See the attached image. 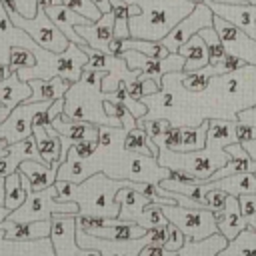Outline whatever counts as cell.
<instances>
[{
	"label": "cell",
	"instance_id": "3957f363",
	"mask_svg": "<svg viewBox=\"0 0 256 256\" xmlns=\"http://www.w3.org/2000/svg\"><path fill=\"white\" fill-rule=\"evenodd\" d=\"M32 54L36 56V64L30 68H20L16 74L20 80L28 82L32 78H52V76H62L68 82H78L82 76V68L88 62V54L74 42L68 44L64 52H50L46 48H40L38 44H32Z\"/></svg>",
	"mask_w": 256,
	"mask_h": 256
},
{
	"label": "cell",
	"instance_id": "5b68a950",
	"mask_svg": "<svg viewBox=\"0 0 256 256\" xmlns=\"http://www.w3.org/2000/svg\"><path fill=\"white\" fill-rule=\"evenodd\" d=\"M6 16L10 18V22L20 28L22 32H26L30 36V40L34 44H38L40 48H46L50 52H64L70 44V40L64 36V32L50 20V16L44 12L42 6H36V16L34 18H26L24 14L16 12H6Z\"/></svg>",
	"mask_w": 256,
	"mask_h": 256
},
{
	"label": "cell",
	"instance_id": "ab89813d",
	"mask_svg": "<svg viewBox=\"0 0 256 256\" xmlns=\"http://www.w3.org/2000/svg\"><path fill=\"white\" fill-rule=\"evenodd\" d=\"M238 204H240V212H242L244 220L248 216L256 214V194H240L238 196Z\"/></svg>",
	"mask_w": 256,
	"mask_h": 256
},
{
	"label": "cell",
	"instance_id": "60d3db41",
	"mask_svg": "<svg viewBox=\"0 0 256 256\" xmlns=\"http://www.w3.org/2000/svg\"><path fill=\"white\" fill-rule=\"evenodd\" d=\"M236 122L256 128V106H246V108L238 110L236 112Z\"/></svg>",
	"mask_w": 256,
	"mask_h": 256
},
{
	"label": "cell",
	"instance_id": "f907efd6",
	"mask_svg": "<svg viewBox=\"0 0 256 256\" xmlns=\"http://www.w3.org/2000/svg\"><path fill=\"white\" fill-rule=\"evenodd\" d=\"M0 204H4V176H0Z\"/></svg>",
	"mask_w": 256,
	"mask_h": 256
},
{
	"label": "cell",
	"instance_id": "db71d44e",
	"mask_svg": "<svg viewBox=\"0 0 256 256\" xmlns=\"http://www.w3.org/2000/svg\"><path fill=\"white\" fill-rule=\"evenodd\" d=\"M192 2H202V0H192Z\"/></svg>",
	"mask_w": 256,
	"mask_h": 256
},
{
	"label": "cell",
	"instance_id": "816d5d0a",
	"mask_svg": "<svg viewBox=\"0 0 256 256\" xmlns=\"http://www.w3.org/2000/svg\"><path fill=\"white\" fill-rule=\"evenodd\" d=\"M214 2H222V4H244V0H214Z\"/></svg>",
	"mask_w": 256,
	"mask_h": 256
},
{
	"label": "cell",
	"instance_id": "9a60e30c",
	"mask_svg": "<svg viewBox=\"0 0 256 256\" xmlns=\"http://www.w3.org/2000/svg\"><path fill=\"white\" fill-rule=\"evenodd\" d=\"M216 224H218V232L230 242L234 240L242 230L248 228L242 212H240V204H238V196H226L224 208L216 212Z\"/></svg>",
	"mask_w": 256,
	"mask_h": 256
},
{
	"label": "cell",
	"instance_id": "f35d334b",
	"mask_svg": "<svg viewBox=\"0 0 256 256\" xmlns=\"http://www.w3.org/2000/svg\"><path fill=\"white\" fill-rule=\"evenodd\" d=\"M82 160H88L94 152H96V148H98V140H82V142H72V146H70Z\"/></svg>",
	"mask_w": 256,
	"mask_h": 256
},
{
	"label": "cell",
	"instance_id": "9c48e42d",
	"mask_svg": "<svg viewBox=\"0 0 256 256\" xmlns=\"http://www.w3.org/2000/svg\"><path fill=\"white\" fill-rule=\"evenodd\" d=\"M50 104H52V102H48V100H42V102L26 100V102L18 104V106L12 108L10 114L0 122V136H2L8 144L20 142V140L32 136V118H34V114H36L40 108H46V106H50Z\"/></svg>",
	"mask_w": 256,
	"mask_h": 256
},
{
	"label": "cell",
	"instance_id": "ac0fdd59",
	"mask_svg": "<svg viewBox=\"0 0 256 256\" xmlns=\"http://www.w3.org/2000/svg\"><path fill=\"white\" fill-rule=\"evenodd\" d=\"M60 164H62L60 160H54L50 166L44 162H36V160H22L18 170L28 178L32 190H44L56 182Z\"/></svg>",
	"mask_w": 256,
	"mask_h": 256
},
{
	"label": "cell",
	"instance_id": "d6986e66",
	"mask_svg": "<svg viewBox=\"0 0 256 256\" xmlns=\"http://www.w3.org/2000/svg\"><path fill=\"white\" fill-rule=\"evenodd\" d=\"M0 256H54V248L50 238L28 242L4 240V230L0 228Z\"/></svg>",
	"mask_w": 256,
	"mask_h": 256
},
{
	"label": "cell",
	"instance_id": "b9f144b4",
	"mask_svg": "<svg viewBox=\"0 0 256 256\" xmlns=\"http://www.w3.org/2000/svg\"><path fill=\"white\" fill-rule=\"evenodd\" d=\"M126 38H118V36H114L112 40H110V44H108V54L110 56H116V58H122L124 56V52H126Z\"/></svg>",
	"mask_w": 256,
	"mask_h": 256
},
{
	"label": "cell",
	"instance_id": "f5cc1de1",
	"mask_svg": "<svg viewBox=\"0 0 256 256\" xmlns=\"http://www.w3.org/2000/svg\"><path fill=\"white\" fill-rule=\"evenodd\" d=\"M244 4H252V6H256V0H244Z\"/></svg>",
	"mask_w": 256,
	"mask_h": 256
},
{
	"label": "cell",
	"instance_id": "5bb4252c",
	"mask_svg": "<svg viewBox=\"0 0 256 256\" xmlns=\"http://www.w3.org/2000/svg\"><path fill=\"white\" fill-rule=\"evenodd\" d=\"M0 228L4 230V240L28 242V240L50 238V220L14 222V220H10V218H4V220L0 222Z\"/></svg>",
	"mask_w": 256,
	"mask_h": 256
},
{
	"label": "cell",
	"instance_id": "4fadbf2b",
	"mask_svg": "<svg viewBox=\"0 0 256 256\" xmlns=\"http://www.w3.org/2000/svg\"><path fill=\"white\" fill-rule=\"evenodd\" d=\"M38 6L44 8V12L50 16V20L64 32V36H66L70 42H74V44H78V46H84V44H86L84 38L76 34L74 26H76V24H88V22H90L88 18L80 16L78 12L70 10V8L64 6V4H38Z\"/></svg>",
	"mask_w": 256,
	"mask_h": 256
},
{
	"label": "cell",
	"instance_id": "e0dca14e",
	"mask_svg": "<svg viewBox=\"0 0 256 256\" xmlns=\"http://www.w3.org/2000/svg\"><path fill=\"white\" fill-rule=\"evenodd\" d=\"M92 236L98 238H108V240H132L140 238L146 234V228H142L136 222L130 220H120V218H104V226H96L90 230H84Z\"/></svg>",
	"mask_w": 256,
	"mask_h": 256
},
{
	"label": "cell",
	"instance_id": "f6af8a7d",
	"mask_svg": "<svg viewBox=\"0 0 256 256\" xmlns=\"http://www.w3.org/2000/svg\"><path fill=\"white\" fill-rule=\"evenodd\" d=\"M96 6H98V10L104 14V12H110V0H92Z\"/></svg>",
	"mask_w": 256,
	"mask_h": 256
},
{
	"label": "cell",
	"instance_id": "c3c4849f",
	"mask_svg": "<svg viewBox=\"0 0 256 256\" xmlns=\"http://www.w3.org/2000/svg\"><path fill=\"white\" fill-rule=\"evenodd\" d=\"M8 214H10V210H8L4 204H0V222H2L4 218H8Z\"/></svg>",
	"mask_w": 256,
	"mask_h": 256
},
{
	"label": "cell",
	"instance_id": "1f68e13d",
	"mask_svg": "<svg viewBox=\"0 0 256 256\" xmlns=\"http://www.w3.org/2000/svg\"><path fill=\"white\" fill-rule=\"evenodd\" d=\"M26 198V188L22 184V172L14 170L12 174L4 176V206L12 212L16 210Z\"/></svg>",
	"mask_w": 256,
	"mask_h": 256
},
{
	"label": "cell",
	"instance_id": "30bf717a",
	"mask_svg": "<svg viewBox=\"0 0 256 256\" xmlns=\"http://www.w3.org/2000/svg\"><path fill=\"white\" fill-rule=\"evenodd\" d=\"M212 26L218 32L226 52L242 58L248 66H256V40L252 36H248L244 30H240L238 26L230 24L228 20H224L216 14L212 20Z\"/></svg>",
	"mask_w": 256,
	"mask_h": 256
},
{
	"label": "cell",
	"instance_id": "7c38bea8",
	"mask_svg": "<svg viewBox=\"0 0 256 256\" xmlns=\"http://www.w3.org/2000/svg\"><path fill=\"white\" fill-rule=\"evenodd\" d=\"M76 34L84 38V42L104 54H108V44L114 38V14L104 12L96 22L88 24H76L74 26Z\"/></svg>",
	"mask_w": 256,
	"mask_h": 256
},
{
	"label": "cell",
	"instance_id": "4316f807",
	"mask_svg": "<svg viewBox=\"0 0 256 256\" xmlns=\"http://www.w3.org/2000/svg\"><path fill=\"white\" fill-rule=\"evenodd\" d=\"M226 246H228V240L220 232H216L204 240L186 238L176 256H218V252L224 250Z\"/></svg>",
	"mask_w": 256,
	"mask_h": 256
},
{
	"label": "cell",
	"instance_id": "ee69618b",
	"mask_svg": "<svg viewBox=\"0 0 256 256\" xmlns=\"http://www.w3.org/2000/svg\"><path fill=\"white\" fill-rule=\"evenodd\" d=\"M242 146H244V150L248 152V156H250L252 160H256V138H254V140H244Z\"/></svg>",
	"mask_w": 256,
	"mask_h": 256
},
{
	"label": "cell",
	"instance_id": "603a6c76",
	"mask_svg": "<svg viewBox=\"0 0 256 256\" xmlns=\"http://www.w3.org/2000/svg\"><path fill=\"white\" fill-rule=\"evenodd\" d=\"M52 128L60 134L66 136L72 142H82V140H98V126L92 122H82V120H64L62 116H56L52 122Z\"/></svg>",
	"mask_w": 256,
	"mask_h": 256
},
{
	"label": "cell",
	"instance_id": "836d02e7",
	"mask_svg": "<svg viewBox=\"0 0 256 256\" xmlns=\"http://www.w3.org/2000/svg\"><path fill=\"white\" fill-rule=\"evenodd\" d=\"M198 34H200V38L204 40V44H206V48H208V58H210V64L214 66L216 62H220V60L224 58L226 48H224V44H222V40H220L218 32L214 30V26L202 28Z\"/></svg>",
	"mask_w": 256,
	"mask_h": 256
},
{
	"label": "cell",
	"instance_id": "484cf974",
	"mask_svg": "<svg viewBox=\"0 0 256 256\" xmlns=\"http://www.w3.org/2000/svg\"><path fill=\"white\" fill-rule=\"evenodd\" d=\"M208 188H220L230 196H240V194H256V172H242V174H232L224 176L212 182H206Z\"/></svg>",
	"mask_w": 256,
	"mask_h": 256
},
{
	"label": "cell",
	"instance_id": "7dc6e473",
	"mask_svg": "<svg viewBox=\"0 0 256 256\" xmlns=\"http://www.w3.org/2000/svg\"><path fill=\"white\" fill-rule=\"evenodd\" d=\"M246 224H248L250 230L256 232V214H254V216H248V218H246Z\"/></svg>",
	"mask_w": 256,
	"mask_h": 256
},
{
	"label": "cell",
	"instance_id": "ba28073f",
	"mask_svg": "<svg viewBox=\"0 0 256 256\" xmlns=\"http://www.w3.org/2000/svg\"><path fill=\"white\" fill-rule=\"evenodd\" d=\"M212 20H214V12L210 10V6L206 2H198L194 6V10L184 16L160 42L168 48V52H178V48L190 38L194 36L196 32H200L202 28H208L212 26Z\"/></svg>",
	"mask_w": 256,
	"mask_h": 256
},
{
	"label": "cell",
	"instance_id": "cb8c5ba5",
	"mask_svg": "<svg viewBox=\"0 0 256 256\" xmlns=\"http://www.w3.org/2000/svg\"><path fill=\"white\" fill-rule=\"evenodd\" d=\"M114 200H116L118 206H120L118 218H120V220H130V222H134L136 216L140 214V210H142L148 202H152L146 194H142V192H138L136 188H130V186H122V188L116 192Z\"/></svg>",
	"mask_w": 256,
	"mask_h": 256
},
{
	"label": "cell",
	"instance_id": "7402d4cb",
	"mask_svg": "<svg viewBox=\"0 0 256 256\" xmlns=\"http://www.w3.org/2000/svg\"><path fill=\"white\" fill-rule=\"evenodd\" d=\"M32 96V88L28 82L20 80L16 72H10L2 82H0V106L6 108H16L18 104L26 102Z\"/></svg>",
	"mask_w": 256,
	"mask_h": 256
},
{
	"label": "cell",
	"instance_id": "7a4b0ae2",
	"mask_svg": "<svg viewBox=\"0 0 256 256\" xmlns=\"http://www.w3.org/2000/svg\"><path fill=\"white\" fill-rule=\"evenodd\" d=\"M138 4L140 14L130 16V38L138 40H162L184 16H188L198 2L192 0H124Z\"/></svg>",
	"mask_w": 256,
	"mask_h": 256
},
{
	"label": "cell",
	"instance_id": "f546056e",
	"mask_svg": "<svg viewBox=\"0 0 256 256\" xmlns=\"http://www.w3.org/2000/svg\"><path fill=\"white\" fill-rule=\"evenodd\" d=\"M206 134H208V118H204L196 126H182L180 144H178V150L176 152H194V150L204 148Z\"/></svg>",
	"mask_w": 256,
	"mask_h": 256
},
{
	"label": "cell",
	"instance_id": "52a82bcc",
	"mask_svg": "<svg viewBox=\"0 0 256 256\" xmlns=\"http://www.w3.org/2000/svg\"><path fill=\"white\" fill-rule=\"evenodd\" d=\"M50 242L54 256H102L94 248H82L76 242V214L50 216Z\"/></svg>",
	"mask_w": 256,
	"mask_h": 256
},
{
	"label": "cell",
	"instance_id": "8fae6325",
	"mask_svg": "<svg viewBox=\"0 0 256 256\" xmlns=\"http://www.w3.org/2000/svg\"><path fill=\"white\" fill-rule=\"evenodd\" d=\"M76 242L82 248H94L102 256H138L140 250L150 242V232L146 230L144 236L132 238V240H108V238H98L82 228H76Z\"/></svg>",
	"mask_w": 256,
	"mask_h": 256
},
{
	"label": "cell",
	"instance_id": "d590c367",
	"mask_svg": "<svg viewBox=\"0 0 256 256\" xmlns=\"http://www.w3.org/2000/svg\"><path fill=\"white\" fill-rule=\"evenodd\" d=\"M244 66H246V62H244L242 58H238V56L226 52L224 58L214 64V70H216V74L220 76V74H230V72H234V70H240V68H244Z\"/></svg>",
	"mask_w": 256,
	"mask_h": 256
},
{
	"label": "cell",
	"instance_id": "44dd1931",
	"mask_svg": "<svg viewBox=\"0 0 256 256\" xmlns=\"http://www.w3.org/2000/svg\"><path fill=\"white\" fill-rule=\"evenodd\" d=\"M32 136H34L36 148H38L44 164L50 166L54 160H60L62 140H60V134L52 128V124H48V126H34L32 128Z\"/></svg>",
	"mask_w": 256,
	"mask_h": 256
},
{
	"label": "cell",
	"instance_id": "277c9868",
	"mask_svg": "<svg viewBox=\"0 0 256 256\" xmlns=\"http://www.w3.org/2000/svg\"><path fill=\"white\" fill-rule=\"evenodd\" d=\"M22 184L26 188L24 202L8 214L14 222H34V220H50L52 214H78L76 202H60L56 200V186H48L44 190H32L28 178L22 174Z\"/></svg>",
	"mask_w": 256,
	"mask_h": 256
},
{
	"label": "cell",
	"instance_id": "bcb514c9",
	"mask_svg": "<svg viewBox=\"0 0 256 256\" xmlns=\"http://www.w3.org/2000/svg\"><path fill=\"white\" fill-rule=\"evenodd\" d=\"M10 74V68H8V64L6 62H0V82L6 78Z\"/></svg>",
	"mask_w": 256,
	"mask_h": 256
},
{
	"label": "cell",
	"instance_id": "2e32d148",
	"mask_svg": "<svg viewBox=\"0 0 256 256\" xmlns=\"http://www.w3.org/2000/svg\"><path fill=\"white\" fill-rule=\"evenodd\" d=\"M224 150L228 154V162L222 168H218L212 176H208V180H204V182H212V180H218V178H224V176H232V174H242V172H256V160H252L248 156V152L244 150L242 142H232Z\"/></svg>",
	"mask_w": 256,
	"mask_h": 256
},
{
	"label": "cell",
	"instance_id": "4dcf8cb0",
	"mask_svg": "<svg viewBox=\"0 0 256 256\" xmlns=\"http://www.w3.org/2000/svg\"><path fill=\"white\" fill-rule=\"evenodd\" d=\"M218 76L214 66L208 64L200 70H192V72H180V84L186 92H192V94H198V92H204L210 84V80Z\"/></svg>",
	"mask_w": 256,
	"mask_h": 256
},
{
	"label": "cell",
	"instance_id": "8d00e7d4",
	"mask_svg": "<svg viewBox=\"0 0 256 256\" xmlns=\"http://www.w3.org/2000/svg\"><path fill=\"white\" fill-rule=\"evenodd\" d=\"M184 240H186V236L182 234V230H180V228H176L174 224H170V222H168V230H166V242H164V248H166V250H170V252H178V250L182 248Z\"/></svg>",
	"mask_w": 256,
	"mask_h": 256
},
{
	"label": "cell",
	"instance_id": "d6a6232c",
	"mask_svg": "<svg viewBox=\"0 0 256 256\" xmlns=\"http://www.w3.org/2000/svg\"><path fill=\"white\" fill-rule=\"evenodd\" d=\"M134 222L140 224V226L146 228V230L160 228V226H166V224H168L166 216L162 214V204H158V202H148V204L140 210V214L136 216Z\"/></svg>",
	"mask_w": 256,
	"mask_h": 256
},
{
	"label": "cell",
	"instance_id": "74e56055",
	"mask_svg": "<svg viewBox=\"0 0 256 256\" xmlns=\"http://www.w3.org/2000/svg\"><path fill=\"white\" fill-rule=\"evenodd\" d=\"M206 184V182H204ZM208 186V184H206ZM226 192L224 190H220V188H208V192H206V206H208V210H212V212H218V210H222L224 208V202H226Z\"/></svg>",
	"mask_w": 256,
	"mask_h": 256
},
{
	"label": "cell",
	"instance_id": "ffe728a7",
	"mask_svg": "<svg viewBox=\"0 0 256 256\" xmlns=\"http://www.w3.org/2000/svg\"><path fill=\"white\" fill-rule=\"evenodd\" d=\"M28 84L32 88V96L28 100H32V102H42V100L54 102V100L64 98V94H66V90L70 88L72 82L64 80L62 76H52L48 80H44V78H32V80H28Z\"/></svg>",
	"mask_w": 256,
	"mask_h": 256
},
{
	"label": "cell",
	"instance_id": "83f0119b",
	"mask_svg": "<svg viewBox=\"0 0 256 256\" xmlns=\"http://www.w3.org/2000/svg\"><path fill=\"white\" fill-rule=\"evenodd\" d=\"M110 12L114 14V36L130 38L128 20H130V16L140 14V6L138 4H128L124 0H110Z\"/></svg>",
	"mask_w": 256,
	"mask_h": 256
},
{
	"label": "cell",
	"instance_id": "d4e9b609",
	"mask_svg": "<svg viewBox=\"0 0 256 256\" xmlns=\"http://www.w3.org/2000/svg\"><path fill=\"white\" fill-rule=\"evenodd\" d=\"M178 54L184 56V70L182 72H192V70H200L204 66L210 64V58H208V48L204 44V40L200 38V34L196 32L194 36H190L180 48H178Z\"/></svg>",
	"mask_w": 256,
	"mask_h": 256
},
{
	"label": "cell",
	"instance_id": "681fc988",
	"mask_svg": "<svg viewBox=\"0 0 256 256\" xmlns=\"http://www.w3.org/2000/svg\"><path fill=\"white\" fill-rule=\"evenodd\" d=\"M6 150H8V142L0 136V156H4V154H6Z\"/></svg>",
	"mask_w": 256,
	"mask_h": 256
},
{
	"label": "cell",
	"instance_id": "7bdbcfd3",
	"mask_svg": "<svg viewBox=\"0 0 256 256\" xmlns=\"http://www.w3.org/2000/svg\"><path fill=\"white\" fill-rule=\"evenodd\" d=\"M178 252H170L166 250L164 246H152V244H146L138 256H176Z\"/></svg>",
	"mask_w": 256,
	"mask_h": 256
},
{
	"label": "cell",
	"instance_id": "f1b7e54d",
	"mask_svg": "<svg viewBox=\"0 0 256 256\" xmlns=\"http://www.w3.org/2000/svg\"><path fill=\"white\" fill-rule=\"evenodd\" d=\"M124 150L146 154V156H158V144L148 136V132L142 126H136V128L126 132V136H124Z\"/></svg>",
	"mask_w": 256,
	"mask_h": 256
},
{
	"label": "cell",
	"instance_id": "e575fe53",
	"mask_svg": "<svg viewBox=\"0 0 256 256\" xmlns=\"http://www.w3.org/2000/svg\"><path fill=\"white\" fill-rule=\"evenodd\" d=\"M36 64V56L28 46H12L8 50V68L10 72H16L20 68H30Z\"/></svg>",
	"mask_w": 256,
	"mask_h": 256
},
{
	"label": "cell",
	"instance_id": "8992f818",
	"mask_svg": "<svg viewBox=\"0 0 256 256\" xmlns=\"http://www.w3.org/2000/svg\"><path fill=\"white\" fill-rule=\"evenodd\" d=\"M162 214L170 224L182 230L190 240H204L218 232L216 212L208 208H186L178 204H162Z\"/></svg>",
	"mask_w": 256,
	"mask_h": 256
},
{
	"label": "cell",
	"instance_id": "6da1fadb",
	"mask_svg": "<svg viewBox=\"0 0 256 256\" xmlns=\"http://www.w3.org/2000/svg\"><path fill=\"white\" fill-rule=\"evenodd\" d=\"M234 124L236 120L208 118V134L204 148L194 152H176L166 146H158L156 160L168 170H182L194 176L196 182H204L228 162V154L224 148L232 142H238Z\"/></svg>",
	"mask_w": 256,
	"mask_h": 256
}]
</instances>
